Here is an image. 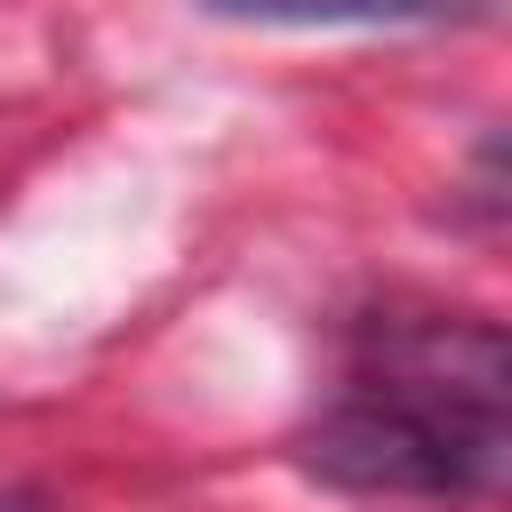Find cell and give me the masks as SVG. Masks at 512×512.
Instances as JSON below:
<instances>
[{"mask_svg":"<svg viewBox=\"0 0 512 512\" xmlns=\"http://www.w3.org/2000/svg\"><path fill=\"white\" fill-rule=\"evenodd\" d=\"M512 360L488 320H392L352 392L304 432V464L352 496H472L504 472Z\"/></svg>","mask_w":512,"mask_h":512,"instance_id":"obj_1","label":"cell"},{"mask_svg":"<svg viewBox=\"0 0 512 512\" xmlns=\"http://www.w3.org/2000/svg\"><path fill=\"white\" fill-rule=\"evenodd\" d=\"M232 24H448L480 0H200Z\"/></svg>","mask_w":512,"mask_h":512,"instance_id":"obj_2","label":"cell"}]
</instances>
